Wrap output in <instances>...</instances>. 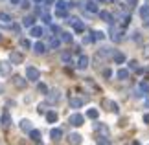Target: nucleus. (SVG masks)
Returning <instances> with one entry per match:
<instances>
[{
    "instance_id": "nucleus-3",
    "label": "nucleus",
    "mask_w": 149,
    "mask_h": 145,
    "mask_svg": "<svg viewBox=\"0 0 149 145\" xmlns=\"http://www.w3.org/2000/svg\"><path fill=\"white\" fill-rule=\"evenodd\" d=\"M22 61H24V55L19 53V51H11L9 53V62L11 65H22Z\"/></svg>"
},
{
    "instance_id": "nucleus-47",
    "label": "nucleus",
    "mask_w": 149,
    "mask_h": 145,
    "mask_svg": "<svg viewBox=\"0 0 149 145\" xmlns=\"http://www.w3.org/2000/svg\"><path fill=\"white\" fill-rule=\"evenodd\" d=\"M33 2H37V4H42V2H44V0H33Z\"/></svg>"
},
{
    "instance_id": "nucleus-15",
    "label": "nucleus",
    "mask_w": 149,
    "mask_h": 145,
    "mask_svg": "<svg viewBox=\"0 0 149 145\" xmlns=\"http://www.w3.org/2000/svg\"><path fill=\"white\" fill-rule=\"evenodd\" d=\"M68 105H70L72 108H81V107H83V99H77V97H70Z\"/></svg>"
},
{
    "instance_id": "nucleus-28",
    "label": "nucleus",
    "mask_w": 149,
    "mask_h": 145,
    "mask_svg": "<svg viewBox=\"0 0 149 145\" xmlns=\"http://www.w3.org/2000/svg\"><path fill=\"white\" fill-rule=\"evenodd\" d=\"M13 83L19 86V88H24V86H26V79H22V77H13Z\"/></svg>"
},
{
    "instance_id": "nucleus-20",
    "label": "nucleus",
    "mask_w": 149,
    "mask_h": 145,
    "mask_svg": "<svg viewBox=\"0 0 149 145\" xmlns=\"http://www.w3.org/2000/svg\"><path fill=\"white\" fill-rule=\"evenodd\" d=\"M22 26H24V28L35 26V19H33V17H24V19H22Z\"/></svg>"
},
{
    "instance_id": "nucleus-48",
    "label": "nucleus",
    "mask_w": 149,
    "mask_h": 145,
    "mask_svg": "<svg viewBox=\"0 0 149 145\" xmlns=\"http://www.w3.org/2000/svg\"><path fill=\"white\" fill-rule=\"evenodd\" d=\"M0 92H4V86L2 85H0Z\"/></svg>"
},
{
    "instance_id": "nucleus-37",
    "label": "nucleus",
    "mask_w": 149,
    "mask_h": 145,
    "mask_svg": "<svg viewBox=\"0 0 149 145\" xmlns=\"http://www.w3.org/2000/svg\"><path fill=\"white\" fill-rule=\"evenodd\" d=\"M129 65H131V68H133V70H138V62H136V61H131Z\"/></svg>"
},
{
    "instance_id": "nucleus-45",
    "label": "nucleus",
    "mask_w": 149,
    "mask_h": 145,
    "mask_svg": "<svg viewBox=\"0 0 149 145\" xmlns=\"http://www.w3.org/2000/svg\"><path fill=\"white\" fill-rule=\"evenodd\" d=\"M144 26H146V28H149V17H147V19H144Z\"/></svg>"
},
{
    "instance_id": "nucleus-14",
    "label": "nucleus",
    "mask_w": 149,
    "mask_h": 145,
    "mask_svg": "<svg viewBox=\"0 0 149 145\" xmlns=\"http://www.w3.org/2000/svg\"><path fill=\"white\" fill-rule=\"evenodd\" d=\"M112 59H114L116 65H123V62H125V55L122 53V51H116V53H112Z\"/></svg>"
},
{
    "instance_id": "nucleus-39",
    "label": "nucleus",
    "mask_w": 149,
    "mask_h": 145,
    "mask_svg": "<svg viewBox=\"0 0 149 145\" xmlns=\"http://www.w3.org/2000/svg\"><path fill=\"white\" fill-rule=\"evenodd\" d=\"M125 2H127V6H136V4H138V0H125Z\"/></svg>"
},
{
    "instance_id": "nucleus-32",
    "label": "nucleus",
    "mask_w": 149,
    "mask_h": 145,
    "mask_svg": "<svg viewBox=\"0 0 149 145\" xmlns=\"http://www.w3.org/2000/svg\"><path fill=\"white\" fill-rule=\"evenodd\" d=\"M37 90H39V92H41V94H44V96H46V94H48V86H46V85H44V83H39V85H37Z\"/></svg>"
},
{
    "instance_id": "nucleus-5",
    "label": "nucleus",
    "mask_w": 149,
    "mask_h": 145,
    "mask_svg": "<svg viewBox=\"0 0 149 145\" xmlns=\"http://www.w3.org/2000/svg\"><path fill=\"white\" fill-rule=\"evenodd\" d=\"M66 140H68L70 145H81V134H77V132H70Z\"/></svg>"
},
{
    "instance_id": "nucleus-50",
    "label": "nucleus",
    "mask_w": 149,
    "mask_h": 145,
    "mask_svg": "<svg viewBox=\"0 0 149 145\" xmlns=\"http://www.w3.org/2000/svg\"><path fill=\"white\" fill-rule=\"evenodd\" d=\"M98 2H105V0H98Z\"/></svg>"
},
{
    "instance_id": "nucleus-22",
    "label": "nucleus",
    "mask_w": 149,
    "mask_h": 145,
    "mask_svg": "<svg viewBox=\"0 0 149 145\" xmlns=\"http://www.w3.org/2000/svg\"><path fill=\"white\" fill-rule=\"evenodd\" d=\"M98 15H100V19H103L105 22H109V24H112V15L109 13V11H100Z\"/></svg>"
},
{
    "instance_id": "nucleus-11",
    "label": "nucleus",
    "mask_w": 149,
    "mask_h": 145,
    "mask_svg": "<svg viewBox=\"0 0 149 145\" xmlns=\"http://www.w3.org/2000/svg\"><path fill=\"white\" fill-rule=\"evenodd\" d=\"M61 61L65 62V65H72V53H70L68 50L61 51Z\"/></svg>"
},
{
    "instance_id": "nucleus-18",
    "label": "nucleus",
    "mask_w": 149,
    "mask_h": 145,
    "mask_svg": "<svg viewBox=\"0 0 149 145\" xmlns=\"http://www.w3.org/2000/svg\"><path fill=\"white\" fill-rule=\"evenodd\" d=\"M19 127H20V130H24V132H30L33 129V127H31V121H28V119H22Z\"/></svg>"
},
{
    "instance_id": "nucleus-13",
    "label": "nucleus",
    "mask_w": 149,
    "mask_h": 145,
    "mask_svg": "<svg viewBox=\"0 0 149 145\" xmlns=\"http://www.w3.org/2000/svg\"><path fill=\"white\" fill-rule=\"evenodd\" d=\"M61 42H63L61 39H57V37H52V39L48 40V48H52V50H57V48L61 46Z\"/></svg>"
},
{
    "instance_id": "nucleus-38",
    "label": "nucleus",
    "mask_w": 149,
    "mask_h": 145,
    "mask_svg": "<svg viewBox=\"0 0 149 145\" xmlns=\"http://www.w3.org/2000/svg\"><path fill=\"white\" fill-rule=\"evenodd\" d=\"M11 28H13V31H15V33H20V26H19V24H13Z\"/></svg>"
},
{
    "instance_id": "nucleus-33",
    "label": "nucleus",
    "mask_w": 149,
    "mask_h": 145,
    "mask_svg": "<svg viewBox=\"0 0 149 145\" xmlns=\"http://www.w3.org/2000/svg\"><path fill=\"white\" fill-rule=\"evenodd\" d=\"M92 37H94V40H103L105 39V33L103 31H92Z\"/></svg>"
},
{
    "instance_id": "nucleus-44",
    "label": "nucleus",
    "mask_w": 149,
    "mask_h": 145,
    "mask_svg": "<svg viewBox=\"0 0 149 145\" xmlns=\"http://www.w3.org/2000/svg\"><path fill=\"white\" fill-rule=\"evenodd\" d=\"M9 2H11V4H13V6H17V4H20V2H22V0H9Z\"/></svg>"
},
{
    "instance_id": "nucleus-26",
    "label": "nucleus",
    "mask_w": 149,
    "mask_h": 145,
    "mask_svg": "<svg viewBox=\"0 0 149 145\" xmlns=\"http://www.w3.org/2000/svg\"><path fill=\"white\" fill-rule=\"evenodd\" d=\"M96 143H98V145H112L111 140H109V136H100V138H96Z\"/></svg>"
},
{
    "instance_id": "nucleus-31",
    "label": "nucleus",
    "mask_w": 149,
    "mask_h": 145,
    "mask_svg": "<svg viewBox=\"0 0 149 145\" xmlns=\"http://www.w3.org/2000/svg\"><path fill=\"white\" fill-rule=\"evenodd\" d=\"M0 20H2L4 24H9V22H11V15L9 13H0Z\"/></svg>"
},
{
    "instance_id": "nucleus-8",
    "label": "nucleus",
    "mask_w": 149,
    "mask_h": 145,
    "mask_svg": "<svg viewBox=\"0 0 149 145\" xmlns=\"http://www.w3.org/2000/svg\"><path fill=\"white\" fill-rule=\"evenodd\" d=\"M30 35H33V37H42L44 35V30L41 26H31L30 28Z\"/></svg>"
},
{
    "instance_id": "nucleus-10",
    "label": "nucleus",
    "mask_w": 149,
    "mask_h": 145,
    "mask_svg": "<svg viewBox=\"0 0 149 145\" xmlns=\"http://www.w3.org/2000/svg\"><path fill=\"white\" fill-rule=\"evenodd\" d=\"M33 51L39 55H42V53H46V44H42V42H35L33 44Z\"/></svg>"
},
{
    "instance_id": "nucleus-24",
    "label": "nucleus",
    "mask_w": 149,
    "mask_h": 145,
    "mask_svg": "<svg viewBox=\"0 0 149 145\" xmlns=\"http://www.w3.org/2000/svg\"><path fill=\"white\" fill-rule=\"evenodd\" d=\"M2 125H11V114L8 112V110H4V114H2Z\"/></svg>"
},
{
    "instance_id": "nucleus-51",
    "label": "nucleus",
    "mask_w": 149,
    "mask_h": 145,
    "mask_svg": "<svg viewBox=\"0 0 149 145\" xmlns=\"http://www.w3.org/2000/svg\"><path fill=\"white\" fill-rule=\"evenodd\" d=\"M0 40H2V33H0Z\"/></svg>"
},
{
    "instance_id": "nucleus-21",
    "label": "nucleus",
    "mask_w": 149,
    "mask_h": 145,
    "mask_svg": "<svg viewBox=\"0 0 149 145\" xmlns=\"http://www.w3.org/2000/svg\"><path fill=\"white\" fill-rule=\"evenodd\" d=\"M85 9H87L88 13H100V9H98V6H96V2H87Z\"/></svg>"
},
{
    "instance_id": "nucleus-9",
    "label": "nucleus",
    "mask_w": 149,
    "mask_h": 145,
    "mask_svg": "<svg viewBox=\"0 0 149 145\" xmlns=\"http://www.w3.org/2000/svg\"><path fill=\"white\" fill-rule=\"evenodd\" d=\"M103 105H105V107H109V110H111V112H114V114H118V112H120L118 105H116L114 101H111V99H105V101H103Z\"/></svg>"
},
{
    "instance_id": "nucleus-35",
    "label": "nucleus",
    "mask_w": 149,
    "mask_h": 145,
    "mask_svg": "<svg viewBox=\"0 0 149 145\" xmlns=\"http://www.w3.org/2000/svg\"><path fill=\"white\" fill-rule=\"evenodd\" d=\"M55 17H59V19H65V17H66V9H57V8H55Z\"/></svg>"
},
{
    "instance_id": "nucleus-2",
    "label": "nucleus",
    "mask_w": 149,
    "mask_h": 145,
    "mask_svg": "<svg viewBox=\"0 0 149 145\" xmlns=\"http://www.w3.org/2000/svg\"><path fill=\"white\" fill-rule=\"evenodd\" d=\"M26 79H30V81L41 79V72H39L35 66H26Z\"/></svg>"
},
{
    "instance_id": "nucleus-17",
    "label": "nucleus",
    "mask_w": 149,
    "mask_h": 145,
    "mask_svg": "<svg viewBox=\"0 0 149 145\" xmlns=\"http://www.w3.org/2000/svg\"><path fill=\"white\" fill-rule=\"evenodd\" d=\"M30 140H33V142H41V130H37V129H31L30 132Z\"/></svg>"
},
{
    "instance_id": "nucleus-19",
    "label": "nucleus",
    "mask_w": 149,
    "mask_h": 145,
    "mask_svg": "<svg viewBox=\"0 0 149 145\" xmlns=\"http://www.w3.org/2000/svg\"><path fill=\"white\" fill-rule=\"evenodd\" d=\"M46 121H48V123H55V121H57V112H55V110H48V112H46Z\"/></svg>"
},
{
    "instance_id": "nucleus-7",
    "label": "nucleus",
    "mask_w": 149,
    "mask_h": 145,
    "mask_svg": "<svg viewBox=\"0 0 149 145\" xmlns=\"http://www.w3.org/2000/svg\"><path fill=\"white\" fill-rule=\"evenodd\" d=\"M50 138H52L54 142H59L61 138H63V130L59 129V127H55V129H52V130H50Z\"/></svg>"
},
{
    "instance_id": "nucleus-29",
    "label": "nucleus",
    "mask_w": 149,
    "mask_h": 145,
    "mask_svg": "<svg viewBox=\"0 0 149 145\" xmlns=\"http://www.w3.org/2000/svg\"><path fill=\"white\" fill-rule=\"evenodd\" d=\"M140 17L142 19H147L149 17V6H142L140 8Z\"/></svg>"
},
{
    "instance_id": "nucleus-42",
    "label": "nucleus",
    "mask_w": 149,
    "mask_h": 145,
    "mask_svg": "<svg viewBox=\"0 0 149 145\" xmlns=\"http://www.w3.org/2000/svg\"><path fill=\"white\" fill-rule=\"evenodd\" d=\"M22 8H30V2H28V0H22Z\"/></svg>"
},
{
    "instance_id": "nucleus-6",
    "label": "nucleus",
    "mask_w": 149,
    "mask_h": 145,
    "mask_svg": "<svg viewBox=\"0 0 149 145\" xmlns=\"http://www.w3.org/2000/svg\"><path fill=\"white\" fill-rule=\"evenodd\" d=\"M61 99V94H59V92H48V94H46V101L48 103H52V105H54V103H57V101H59Z\"/></svg>"
},
{
    "instance_id": "nucleus-4",
    "label": "nucleus",
    "mask_w": 149,
    "mask_h": 145,
    "mask_svg": "<svg viewBox=\"0 0 149 145\" xmlns=\"http://www.w3.org/2000/svg\"><path fill=\"white\" fill-rule=\"evenodd\" d=\"M68 22L72 24V28H74V31H77V33H81V31H85V24L81 20H77V19H68Z\"/></svg>"
},
{
    "instance_id": "nucleus-41",
    "label": "nucleus",
    "mask_w": 149,
    "mask_h": 145,
    "mask_svg": "<svg viewBox=\"0 0 149 145\" xmlns=\"http://www.w3.org/2000/svg\"><path fill=\"white\" fill-rule=\"evenodd\" d=\"M144 123L149 125V114H144Z\"/></svg>"
},
{
    "instance_id": "nucleus-43",
    "label": "nucleus",
    "mask_w": 149,
    "mask_h": 145,
    "mask_svg": "<svg viewBox=\"0 0 149 145\" xmlns=\"http://www.w3.org/2000/svg\"><path fill=\"white\" fill-rule=\"evenodd\" d=\"M103 75H105V77H111L112 74H111V70H105V72H103Z\"/></svg>"
},
{
    "instance_id": "nucleus-25",
    "label": "nucleus",
    "mask_w": 149,
    "mask_h": 145,
    "mask_svg": "<svg viewBox=\"0 0 149 145\" xmlns=\"http://www.w3.org/2000/svg\"><path fill=\"white\" fill-rule=\"evenodd\" d=\"M98 116H100V110H98V108H88V110H87V118L96 119Z\"/></svg>"
},
{
    "instance_id": "nucleus-27",
    "label": "nucleus",
    "mask_w": 149,
    "mask_h": 145,
    "mask_svg": "<svg viewBox=\"0 0 149 145\" xmlns=\"http://www.w3.org/2000/svg\"><path fill=\"white\" fill-rule=\"evenodd\" d=\"M55 8L57 9H68V8H70V4H66L65 0H55Z\"/></svg>"
},
{
    "instance_id": "nucleus-1",
    "label": "nucleus",
    "mask_w": 149,
    "mask_h": 145,
    "mask_svg": "<svg viewBox=\"0 0 149 145\" xmlns=\"http://www.w3.org/2000/svg\"><path fill=\"white\" fill-rule=\"evenodd\" d=\"M68 123L74 125V127H81V125L85 123V116L79 114V112H74V114L68 116Z\"/></svg>"
},
{
    "instance_id": "nucleus-30",
    "label": "nucleus",
    "mask_w": 149,
    "mask_h": 145,
    "mask_svg": "<svg viewBox=\"0 0 149 145\" xmlns=\"http://www.w3.org/2000/svg\"><path fill=\"white\" fill-rule=\"evenodd\" d=\"M138 88H140V92H144V94H149V83L147 81H142Z\"/></svg>"
},
{
    "instance_id": "nucleus-40",
    "label": "nucleus",
    "mask_w": 149,
    "mask_h": 145,
    "mask_svg": "<svg viewBox=\"0 0 149 145\" xmlns=\"http://www.w3.org/2000/svg\"><path fill=\"white\" fill-rule=\"evenodd\" d=\"M50 28H52V31H54V33H59V26H54V24H50Z\"/></svg>"
},
{
    "instance_id": "nucleus-49",
    "label": "nucleus",
    "mask_w": 149,
    "mask_h": 145,
    "mask_svg": "<svg viewBox=\"0 0 149 145\" xmlns=\"http://www.w3.org/2000/svg\"><path fill=\"white\" fill-rule=\"evenodd\" d=\"M111 2H120V0H111Z\"/></svg>"
},
{
    "instance_id": "nucleus-34",
    "label": "nucleus",
    "mask_w": 149,
    "mask_h": 145,
    "mask_svg": "<svg viewBox=\"0 0 149 145\" xmlns=\"http://www.w3.org/2000/svg\"><path fill=\"white\" fill-rule=\"evenodd\" d=\"M61 40H63V42H72V35H70L68 31L61 33Z\"/></svg>"
},
{
    "instance_id": "nucleus-23",
    "label": "nucleus",
    "mask_w": 149,
    "mask_h": 145,
    "mask_svg": "<svg viewBox=\"0 0 149 145\" xmlns=\"http://www.w3.org/2000/svg\"><path fill=\"white\" fill-rule=\"evenodd\" d=\"M9 72H11V65H8V62H0V74L8 75Z\"/></svg>"
},
{
    "instance_id": "nucleus-12",
    "label": "nucleus",
    "mask_w": 149,
    "mask_h": 145,
    "mask_svg": "<svg viewBox=\"0 0 149 145\" xmlns=\"http://www.w3.org/2000/svg\"><path fill=\"white\" fill-rule=\"evenodd\" d=\"M87 66H88V57H87V55H79V59H77V68L85 70Z\"/></svg>"
},
{
    "instance_id": "nucleus-36",
    "label": "nucleus",
    "mask_w": 149,
    "mask_h": 145,
    "mask_svg": "<svg viewBox=\"0 0 149 145\" xmlns=\"http://www.w3.org/2000/svg\"><path fill=\"white\" fill-rule=\"evenodd\" d=\"M20 46H22V48H31V42H30V40H28V39H20Z\"/></svg>"
},
{
    "instance_id": "nucleus-46",
    "label": "nucleus",
    "mask_w": 149,
    "mask_h": 145,
    "mask_svg": "<svg viewBox=\"0 0 149 145\" xmlns=\"http://www.w3.org/2000/svg\"><path fill=\"white\" fill-rule=\"evenodd\" d=\"M144 107H146V108H149V99H146V101H144Z\"/></svg>"
},
{
    "instance_id": "nucleus-16",
    "label": "nucleus",
    "mask_w": 149,
    "mask_h": 145,
    "mask_svg": "<svg viewBox=\"0 0 149 145\" xmlns=\"http://www.w3.org/2000/svg\"><path fill=\"white\" fill-rule=\"evenodd\" d=\"M116 77H118L120 81H125V79L129 77V70H127V68H120V70L116 72Z\"/></svg>"
}]
</instances>
